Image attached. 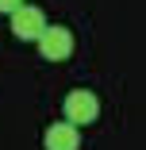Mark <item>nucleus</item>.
Masks as SVG:
<instances>
[{"label":"nucleus","mask_w":146,"mask_h":150,"mask_svg":"<svg viewBox=\"0 0 146 150\" xmlns=\"http://www.w3.org/2000/svg\"><path fill=\"white\" fill-rule=\"evenodd\" d=\"M46 27L50 23H46V12L39 4H23L19 12H12V35L23 39V42H39Z\"/></svg>","instance_id":"f257e3e1"},{"label":"nucleus","mask_w":146,"mask_h":150,"mask_svg":"<svg viewBox=\"0 0 146 150\" xmlns=\"http://www.w3.org/2000/svg\"><path fill=\"white\" fill-rule=\"evenodd\" d=\"M96 115H100L96 93H89V88H73V93H66V119H69L73 127L96 123Z\"/></svg>","instance_id":"f03ea898"},{"label":"nucleus","mask_w":146,"mask_h":150,"mask_svg":"<svg viewBox=\"0 0 146 150\" xmlns=\"http://www.w3.org/2000/svg\"><path fill=\"white\" fill-rule=\"evenodd\" d=\"M39 54L46 62H66L73 54V31L69 27H46L42 39H39Z\"/></svg>","instance_id":"7ed1b4c3"},{"label":"nucleus","mask_w":146,"mask_h":150,"mask_svg":"<svg viewBox=\"0 0 146 150\" xmlns=\"http://www.w3.org/2000/svg\"><path fill=\"white\" fill-rule=\"evenodd\" d=\"M46 150H81V127H73L69 119H62V123H50L46 135H42Z\"/></svg>","instance_id":"20e7f679"},{"label":"nucleus","mask_w":146,"mask_h":150,"mask_svg":"<svg viewBox=\"0 0 146 150\" xmlns=\"http://www.w3.org/2000/svg\"><path fill=\"white\" fill-rule=\"evenodd\" d=\"M19 8H23V0H0V12H8V16L19 12Z\"/></svg>","instance_id":"39448f33"}]
</instances>
